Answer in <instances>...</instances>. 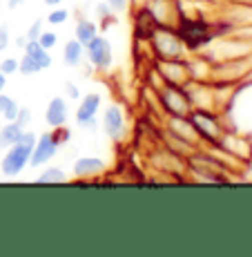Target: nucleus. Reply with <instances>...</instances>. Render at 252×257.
Here are the masks:
<instances>
[{
	"label": "nucleus",
	"mask_w": 252,
	"mask_h": 257,
	"mask_svg": "<svg viewBox=\"0 0 252 257\" xmlns=\"http://www.w3.org/2000/svg\"><path fill=\"white\" fill-rule=\"evenodd\" d=\"M61 3H63V0H45V7H49V9L61 7Z\"/></svg>",
	"instance_id": "36"
},
{
	"label": "nucleus",
	"mask_w": 252,
	"mask_h": 257,
	"mask_svg": "<svg viewBox=\"0 0 252 257\" xmlns=\"http://www.w3.org/2000/svg\"><path fill=\"white\" fill-rule=\"evenodd\" d=\"M43 29H45V21H43V18H36V21H34V23L27 27L25 36H27V41H36V38L41 36Z\"/></svg>",
	"instance_id": "30"
},
{
	"label": "nucleus",
	"mask_w": 252,
	"mask_h": 257,
	"mask_svg": "<svg viewBox=\"0 0 252 257\" xmlns=\"http://www.w3.org/2000/svg\"><path fill=\"white\" fill-rule=\"evenodd\" d=\"M174 29L179 32L187 52H201L216 38L212 16H176Z\"/></svg>",
	"instance_id": "1"
},
{
	"label": "nucleus",
	"mask_w": 252,
	"mask_h": 257,
	"mask_svg": "<svg viewBox=\"0 0 252 257\" xmlns=\"http://www.w3.org/2000/svg\"><path fill=\"white\" fill-rule=\"evenodd\" d=\"M107 172V164L101 157H78L72 166V177L74 179H98L101 175Z\"/></svg>",
	"instance_id": "16"
},
{
	"label": "nucleus",
	"mask_w": 252,
	"mask_h": 257,
	"mask_svg": "<svg viewBox=\"0 0 252 257\" xmlns=\"http://www.w3.org/2000/svg\"><path fill=\"white\" fill-rule=\"evenodd\" d=\"M101 130L107 139L114 143H121L127 137L125 112H123V107L118 103H112V105L105 107V112L101 114Z\"/></svg>",
	"instance_id": "9"
},
{
	"label": "nucleus",
	"mask_w": 252,
	"mask_h": 257,
	"mask_svg": "<svg viewBox=\"0 0 252 257\" xmlns=\"http://www.w3.org/2000/svg\"><path fill=\"white\" fill-rule=\"evenodd\" d=\"M25 127L18 125L16 121H5L3 127H0V150H7L12 143H16L23 137Z\"/></svg>",
	"instance_id": "22"
},
{
	"label": "nucleus",
	"mask_w": 252,
	"mask_h": 257,
	"mask_svg": "<svg viewBox=\"0 0 252 257\" xmlns=\"http://www.w3.org/2000/svg\"><path fill=\"white\" fill-rule=\"evenodd\" d=\"M156 98H159L161 110L165 116H187L192 112V103L187 98L185 85L163 83L156 90Z\"/></svg>",
	"instance_id": "6"
},
{
	"label": "nucleus",
	"mask_w": 252,
	"mask_h": 257,
	"mask_svg": "<svg viewBox=\"0 0 252 257\" xmlns=\"http://www.w3.org/2000/svg\"><path fill=\"white\" fill-rule=\"evenodd\" d=\"M185 92L192 103V110H216L214 92H212L210 81H187Z\"/></svg>",
	"instance_id": "12"
},
{
	"label": "nucleus",
	"mask_w": 252,
	"mask_h": 257,
	"mask_svg": "<svg viewBox=\"0 0 252 257\" xmlns=\"http://www.w3.org/2000/svg\"><path fill=\"white\" fill-rule=\"evenodd\" d=\"M58 150H61V146H58L56 139H54L52 130H49V132H41V135L36 137V146H34V150H32L29 168H43V166H47L49 161H52L54 157L58 155Z\"/></svg>",
	"instance_id": "11"
},
{
	"label": "nucleus",
	"mask_w": 252,
	"mask_h": 257,
	"mask_svg": "<svg viewBox=\"0 0 252 257\" xmlns=\"http://www.w3.org/2000/svg\"><path fill=\"white\" fill-rule=\"evenodd\" d=\"M63 63L65 67H72V70H78L85 63V45L76 38H69V41L63 45Z\"/></svg>",
	"instance_id": "19"
},
{
	"label": "nucleus",
	"mask_w": 252,
	"mask_h": 257,
	"mask_svg": "<svg viewBox=\"0 0 252 257\" xmlns=\"http://www.w3.org/2000/svg\"><path fill=\"white\" fill-rule=\"evenodd\" d=\"M36 132H29V127L23 132V137L16 143L5 150L3 159H0V172L5 177H18L25 168H29V159H32V150L36 146Z\"/></svg>",
	"instance_id": "2"
},
{
	"label": "nucleus",
	"mask_w": 252,
	"mask_h": 257,
	"mask_svg": "<svg viewBox=\"0 0 252 257\" xmlns=\"http://www.w3.org/2000/svg\"><path fill=\"white\" fill-rule=\"evenodd\" d=\"M18 110H21V103L9 94L0 92V116H3V121H14Z\"/></svg>",
	"instance_id": "23"
},
{
	"label": "nucleus",
	"mask_w": 252,
	"mask_h": 257,
	"mask_svg": "<svg viewBox=\"0 0 252 257\" xmlns=\"http://www.w3.org/2000/svg\"><path fill=\"white\" fill-rule=\"evenodd\" d=\"M67 179V172L61 166H49L38 175V184H65Z\"/></svg>",
	"instance_id": "24"
},
{
	"label": "nucleus",
	"mask_w": 252,
	"mask_h": 257,
	"mask_svg": "<svg viewBox=\"0 0 252 257\" xmlns=\"http://www.w3.org/2000/svg\"><path fill=\"white\" fill-rule=\"evenodd\" d=\"M36 41H38V45H41V47H45V49L52 52V49L56 47V43H58V34L52 32V29H43L41 36H38Z\"/></svg>",
	"instance_id": "27"
},
{
	"label": "nucleus",
	"mask_w": 252,
	"mask_h": 257,
	"mask_svg": "<svg viewBox=\"0 0 252 257\" xmlns=\"http://www.w3.org/2000/svg\"><path fill=\"white\" fill-rule=\"evenodd\" d=\"M159 27V21L152 16V12L145 5H136L134 12H132V38L138 41H150L152 32Z\"/></svg>",
	"instance_id": "13"
},
{
	"label": "nucleus",
	"mask_w": 252,
	"mask_h": 257,
	"mask_svg": "<svg viewBox=\"0 0 252 257\" xmlns=\"http://www.w3.org/2000/svg\"><path fill=\"white\" fill-rule=\"evenodd\" d=\"M219 148L225 150L228 155L236 157L239 161H243L245 166L252 161V141L248 135H241V132H234V130H225L223 137L219 141Z\"/></svg>",
	"instance_id": "10"
},
{
	"label": "nucleus",
	"mask_w": 252,
	"mask_h": 257,
	"mask_svg": "<svg viewBox=\"0 0 252 257\" xmlns=\"http://www.w3.org/2000/svg\"><path fill=\"white\" fill-rule=\"evenodd\" d=\"M23 3H25V0H7V7L9 9H16V7H21Z\"/></svg>",
	"instance_id": "37"
},
{
	"label": "nucleus",
	"mask_w": 252,
	"mask_h": 257,
	"mask_svg": "<svg viewBox=\"0 0 252 257\" xmlns=\"http://www.w3.org/2000/svg\"><path fill=\"white\" fill-rule=\"evenodd\" d=\"M152 16L159 21V25H174L176 21V0H145Z\"/></svg>",
	"instance_id": "18"
},
{
	"label": "nucleus",
	"mask_w": 252,
	"mask_h": 257,
	"mask_svg": "<svg viewBox=\"0 0 252 257\" xmlns=\"http://www.w3.org/2000/svg\"><path fill=\"white\" fill-rule=\"evenodd\" d=\"M150 49L154 61H170V58H185L187 49L181 41L179 32L174 29V25H159L150 36Z\"/></svg>",
	"instance_id": "3"
},
{
	"label": "nucleus",
	"mask_w": 252,
	"mask_h": 257,
	"mask_svg": "<svg viewBox=\"0 0 252 257\" xmlns=\"http://www.w3.org/2000/svg\"><path fill=\"white\" fill-rule=\"evenodd\" d=\"M25 45H27V36L23 34V36L16 38V47H18V49H25Z\"/></svg>",
	"instance_id": "35"
},
{
	"label": "nucleus",
	"mask_w": 252,
	"mask_h": 257,
	"mask_svg": "<svg viewBox=\"0 0 252 257\" xmlns=\"http://www.w3.org/2000/svg\"><path fill=\"white\" fill-rule=\"evenodd\" d=\"M161 127H165L167 132L176 135L179 139H183L187 143H192V146L201 148L199 135H196V130H194V125H192L190 116H163Z\"/></svg>",
	"instance_id": "15"
},
{
	"label": "nucleus",
	"mask_w": 252,
	"mask_h": 257,
	"mask_svg": "<svg viewBox=\"0 0 252 257\" xmlns=\"http://www.w3.org/2000/svg\"><path fill=\"white\" fill-rule=\"evenodd\" d=\"M69 121V105L65 96H52L45 107V123L47 127H61Z\"/></svg>",
	"instance_id": "17"
},
{
	"label": "nucleus",
	"mask_w": 252,
	"mask_h": 257,
	"mask_svg": "<svg viewBox=\"0 0 252 257\" xmlns=\"http://www.w3.org/2000/svg\"><path fill=\"white\" fill-rule=\"evenodd\" d=\"M32 110H29V107H25V105H21V110H18V114H16V118H14V121L18 123V125H23L25 130H27L29 127V123H32Z\"/></svg>",
	"instance_id": "31"
},
{
	"label": "nucleus",
	"mask_w": 252,
	"mask_h": 257,
	"mask_svg": "<svg viewBox=\"0 0 252 257\" xmlns=\"http://www.w3.org/2000/svg\"><path fill=\"white\" fill-rule=\"evenodd\" d=\"M18 72H21L23 76H36V74H41L43 70L36 65V61H34L32 56H27V54L23 52V56L18 58Z\"/></svg>",
	"instance_id": "25"
},
{
	"label": "nucleus",
	"mask_w": 252,
	"mask_h": 257,
	"mask_svg": "<svg viewBox=\"0 0 252 257\" xmlns=\"http://www.w3.org/2000/svg\"><path fill=\"white\" fill-rule=\"evenodd\" d=\"M54 135V139H56L58 146H65V143H69V139H72V130H69L67 125H61V127H49Z\"/></svg>",
	"instance_id": "28"
},
{
	"label": "nucleus",
	"mask_w": 252,
	"mask_h": 257,
	"mask_svg": "<svg viewBox=\"0 0 252 257\" xmlns=\"http://www.w3.org/2000/svg\"><path fill=\"white\" fill-rule=\"evenodd\" d=\"M187 116H190L196 135H199L201 146H219L223 132L228 130V125H225V121H223V112H219V110H192Z\"/></svg>",
	"instance_id": "4"
},
{
	"label": "nucleus",
	"mask_w": 252,
	"mask_h": 257,
	"mask_svg": "<svg viewBox=\"0 0 252 257\" xmlns=\"http://www.w3.org/2000/svg\"><path fill=\"white\" fill-rule=\"evenodd\" d=\"M3 123H5V121H3V116H0V127H3Z\"/></svg>",
	"instance_id": "39"
},
{
	"label": "nucleus",
	"mask_w": 252,
	"mask_h": 257,
	"mask_svg": "<svg viewBox=\"0 0 252 257\" xmlns=\"http://www.w3.org/2000/svg\"><path fill=\"white\" fill-rule=\"evenodd\" d=\"M5 87H7V76L0 72V92H5Z\"/></svg>",
	"instance_id": "38"
},
{
	"label": "nucleus",
	"mask_w": 252,
	"mask_h": 257,
	"mask_svg": "<svg viewBox=\"0 0 252 257\" xmlns=\"http://www.w3.org/2000/svg\"><path fill=\"white\" fill-rule=\"evenodd\" d=\"M0 72L5 74V76H14V74H18V58L14 56H7L0 61Z\"/></svg>",
	"instance_id": "29"
},
{
	"label": "nucleus",
	"mask_w": 252,
	"mask_h": 257,
	"mask_svg": "<svg viewBox=\"0 0 252 257\" xmlns=\"http://www.w3.org/2000/svg\"><path fill=\"white\" fill-rule=\"evenodd\" d=\"M9 43H12V32L7 25H0V54L9 47Z\"/></svg>",
	"instance_id": "33"
},
{
	"label": "nucleus",
	"mask_w": 252,
	"mask_h": 257,
	"mask_svg": "<svg viewBox=\"0 0 252 257\" xmlns=\"http://www.w3.org/2000/svg\"><path fill=\"white\" fill-rule=\"evenodd\" d=\"M154 67L159 70L163 83H174V85H185L190 81L185 58H170V61H154Z\"/></svg>",
	"instance_id": "14"
},
{
	"label": "nucleus",
	"mask_w": 252,
	"mask_h": 257,
	"mask_svg": "<svg viewBox=\"0 0 252 257\" xmlns=\"http://www.w3.org/2000/svg\"><path fill=\"white\" fill-rule=\"evenodd\" d=\"M105 3L110 5L114 14H123V12H127V7L132 5V0H105Z\"/></svg>",
	"instance_id": "34"
},
{
	"label": "nucleus",
	"mask_w": 252,
	"mask_h": 257,
	"mask_svg": "<svg viewBox=\"0 0 252 257\" xmlns=\"http://www.w3.org/2000/svg\"><path fill=\"white\" fill-rule=\"evenodd\" d=\"M96 34H98V25L92 18H78L76 25H74V38L81 41L83 45H87Z\"/></svg>",
	"instance_id": "21"
},
{
	"label": "nucleus",
	"mask_w": 252,
	"mask_h": 257,
	"mask_svg": "<svg viewBox=\"0 0 252 257\" xmlns=\"http://www.w3.org/2000/svg\"><path fill=\"white\" fill-rule=\"evenodd\" d=\"M101 105H103V96L96 92L83 94L78 98V107L74 112V121H76V127L85 132H94L98 125V114H101Z\"/></svg>",
	"instance_id": "8"
},
{
	"label": "nucleus",
	"mask_w": 252,
	"mask_h": 257,
	"mask_svg": "<svg viewBox=\"0 0 252 257\" xmlns=\"http://www.w3.org/2000/svg\"><path fill=\"white\" fill-rule=\"evenodd\" d=\"M252 76V54L241 58H228V61L212 63L210 70V83H230L239 85L245 78Z\"/></svg>",
	"instance_id": "5"
},
{
	"label": "nucleus",
	"mask_w": 252,
	"mask_h": 257,
	"mask_svg": "<svg viewBox=\"0 0 252 257\" xmlns=\"http://www.w3.org/2000/svg\"><path fill=\"white\" fill-rule=\"evenodd\" d=\"M69 16H72V12H69V9L54 7V9H49L45 23H47V25H65V23L69 21Z\"/></svg>",
	"instance_id": "26"
},
{
	"label": "nucleus",
	"mask_w": 252,
	"mask_h": 257,
	"mask_svg": "<svg viewBox=\"0 0 252 257\" xmlns=\"http://www.w3.org/2000/svg\"><path fill=\"white\" fill-rule=\"evenodd\" d=\"M65 96H67L72 103H78V98L83 96V94H81V87H78L74 81H65Z\"/></svg>",
	"instance_id": "32"
},
{
	"label": "nucleus",
	"mask_w": 252,
	"mask_h": 257,
	"mask_svg": "<svg viewBox=\"0 0 252 257\" xmlns=\"http://www.w3.org/2000/svg\"><path fill=\"white\" fill-rule=\"evenodd\" d=\"M85 61L90 63V67L96 72H107L114 65V47H112L110 38H107L105 34L98 32L85 45Z\"/></svg>",
	"instance_id": "7"
},
{
	"label": "nucleus",
	"mask_w": 252,
	"mask_h": 257,
	"mask_svg": "<svg viewBox=\"0 0 252 257\" xmlns=\"http://www.w3.org/2000/svg\"><path fill=\"white\" fill-rule=\"evenodd\" d=\"M23 52L27 54V56H32L34 61H36V65L41 67L43 72L49 70V67H52V63H54L52 52H49V49H45V47H41V45H38V41H27V45H25Z\"/></svg>",
	"instance_id": "20"
}]
</instances>
